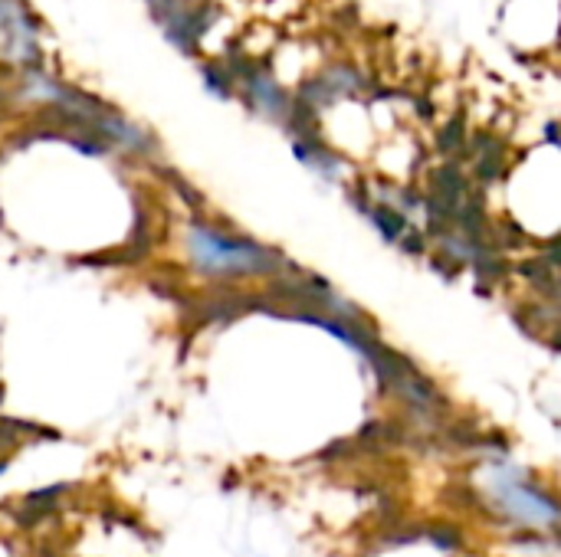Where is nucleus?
Listing matches in <instances>:
<instances>
[{"mask_svg": "<svg viewBox=\"0 0 561 557\" xmlns=\"http://www.w3.org/2000/svg\"><path fill=\"white\" fill-rule=\"evenodd\" d=\"M181 250L187 269L207 282H253L283 276L289 269L279 250L243 236L204 213H194L181 227Z\"/></svg>", "mask_w": 561, "mask_h": 557, "instance_id": "nucleus-1", "label": "nucleus"}, {"mask_svg": "<svg viewBox=\"0 0 561 557\" xmlns=\"http://www.w3.org/2000/svg\"><path fill=\"white\" fill-rule=\"evenodd\" d=\"M486 496L493 509H500L510 522L526 529H552L561 522V502L539 486L529 473H523L513 463H493L486 466Z\"/></svg>", "mask_w": 561, "mask_h": 557, "instance_id": "nucleus-2", "label": "nucleus"}, {"mask_svg": "<svg viewBox=\"0 0 561 557\" xmlns=\"http://www.w3.org/2000/svg\"><path fill=\"white\" fill-rule=\"evenodd\" d=\"M0 59L16 72L43 69L39 20L23 0H0Z\"/></svg>", "mask_w": 561, "mask_h": 557, "instance_id": "nucleus-3", "label": "nucleus"}, {"mask_svg": "<svg viewBox=\"0 0 561 557\" xmlns=\"http://www.w3.org/2000/svg\"><path fill=\"white\" fill-rule=\"evenodd\" d=\"M217 20V10L207 0H178L161 20V33L168 36V43L174 49H181L184 56H197L210 26Z\"/></svg>", "mask_w": 561, "mask_h": 557, "instance_id": "nucleus-4", "label": "nucleus"}, {"mask_svg": "<svg viewBox=\"0 0 561 557\" xmlns=\"http://www.w3.org/2000/svg\"><path fill=\"white\" fill-rule=\"evenodd\" d=\"M197 72H201L204 89H207L214 98H237V76H233V69L224 62V56L204 59Z\"/></svg>", "mask_w": 561, "mask_h": 557, "instance_id": "nucleus-5", "label": "nucleus"}, {"mask_svg": "<svg viewBox=\"0 0 561 557\" xmlns=\"http://www.w3.org/2000/svg\"><path fill=\"white\" fill-rule=\"evenodd\" d=\"M145 3H148L151 16H154V20H161V16H164V13H168V10H171L178 0H145Z\"/></svg>", "mask_w": 561, "mask_h": 557, "instance_id": "nucleus-6", "label": "nucleus"}]
</instances>
